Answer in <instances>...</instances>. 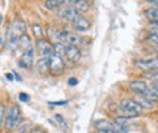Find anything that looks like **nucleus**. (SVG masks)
Instances as JSON below:
<instances>
[{
    "label": "nucleus",
    "mask_w": 158,
    "mask_h": 133,
    "mask_svg": "<svg viewBox=\"0 0 158 133\" xmlns=\"http://www.w3.org/2000/svg\"><path fill=\"white\" fill-rule=\"evenodd\" d=\"M135 66L144 71L158 70V58H140V60L135 61Z\"/></svg>",
    "instance_id": "obj_5"
},
{
    "label": "nucleus",
    "mask_w": 158,
    "mask_h": 133,
    "mask_svg": "<svg viewBox=\"0 0 158 133\" xmlns=\"http://www.w3.org/2000/svg\"><path fill=\"white\" fill-rule=\"evenodd\" d=\"M6 48V36L3 33H0V50Z\"/></svg>",
    "instance_id": "obj_28"
},
{
    "label": "nucleus",
    "mask_w": 158,
    "mask_h": 133,
    "mask_svg": "<svg viewBox=\"0 0 158 133\" xmlns=\"http://www.w3.org/2000/svg\"><path fill=\"white\" fill-rule=\"evenodd\" d=\"M6 77H7V79H8V81H12V79H13L12 73H8V74H6Z\"/></svg>",
    "instance_id": "obj_34"
},
{
    "label": "nucleus",
    "mask_w": 158,
    "mask_h": 133,
    "mask_svg": "<svg viewBox=\"0 0 158 133\" xmlns=\"http://www.w3.org/2000/svg\"><path fill=\"white\" fill-rule=\"evenodd\" d=\"M37 73L41 75H46L50 73V67H49V58L48 57H40L36 62Z\"/></svg>",
    "instance_id": "obj_13"
},
{
    "label": "nucleus",
    "mask_w": 158,
    "mask_h": 133,
    "mask_svg": "<svg viewBox=\"0 0 158 133\" xmlns=\"http://www.w3.org/2000/svg\"><path fill=\"white\" fill-rule=\"evenodd\" d=\"M49 67H50L52 75H61L65 71V61L57 54H52L49 57Z\"/></svg>",
    "instance_id": "obj_4"
},
{
    "label": "nucleus",
    "mask_w": 158,
    "mask_h": 133,
    "mask_svg": "<svg viewBox=\"0 0 158 133\" xmlns=\"http://www.w3.org/2000/svg\"><path fill=\"white\" fill-rule=\"evenodd\" d=\"M0 33H2V32H0Z\"/></svg>",
    "instance_id": "obj_36"
},
{
    "label": "nucleus",
    "mask_w": 158,
    "mask_h": 133,
    "mask_svg": "<svg viewBox=\"0 0 158 133\" xmlns=\"http://www.w3.org/2000/svg\"><path fill=\"white\" fill-rule=\"evenodd\" d=\"M65 42H66V45H75V46H78L79 44L82 42V38L77 33H67V36L65 38Z\"/></svg>",
    "instance_id": "obj_17"
},
{
    "label": "nucleus",
    "mask_w": 158,
    "mask_h": 133,
    "mask_svg": "<svg viewBox=\"0 0 158 133\" xmlns=\"http://www.w3.org/2000/svg\"><path fill=\"white\" fill-rule=\"evenodd\" d=\"M136 100L138 102V104H140L142 108H153L157 104V103H154L153 100L148 99V98H145V96H141V95H138Z\"/></svg>",
    "instance_id": "obj_20"
},
{
    "label": "nucleus",
    "mask_w": 158,
    "mask_h": 133,
    "mask_svg": "<svg viewBox=\"0 0 158 133\" xmlns=\"http://www.w3.org/2000/svg\"><path fill=\"white\" fill-rule=\"evenodd\" d=\"M120 108L125 113V117L129 119H136L144 113V108L138 104L136 99H123L120 102Z\"/></svg>",
    "instance_id": "obj_2"
},
{
    "label": "nucleus",
    "mask_w": 158,
    "mask_h": 133,
    "mask_svg": "<svg viewBox=\"0 0 158 133\" xmlns=\"http://www.w3.org/2000/svg\"><path fill=\"white\" fill-rule=\"evenodd\" d=\"M19 99L21 100V102H24V103H27V102L31 100V98H29L28 94H25V92H21V94H20V95H19Z\"/></svg>",
    "instance_id": "obj_25"
},
{
    "label": "nucleus",
    "mask_w": 158,
    "mask_h": 133,
    "mask_svg": "<svg viewBox=\"0 0 158 133\" xmlns=\"http://www.w3.org/2000/svg\"><path fill=\"white\" fill-rule=\"evenodd\" d=\"M78 15H81L75 8H74L73 6H63L59 8V16H61L63 20H66V21H73L74 19H75Z\"/></svg>",
    "instance_id": "obj_12"
},
{
    "label": "nucleus",
    "mask_w": 158,
    "mask_h": 133,
    "mask_svg": "<svg viewBox=\"0 0 158 133\" xmlns=\"http://www.w3.org/2000/svg\"><path fill=\"white\" fill-rule=\"evenodd\" d=\"M94 128L96 129V132H106V131H115L117 133H128V128L124 127H120L117 125L115 121H111V120H106V119H100V120H96L94 123Z\"/></svg>",
    "instance_id": "obj_3"
},
{
    "label": "nucleus",
    "mask_w": 158,
    "mask_h": 133,
    "mask_svg": "<svg viewBox=\"0 0 158 133\" xmlns=\"http://www.w3.org/2000/svg\"><path fill=\"white\" fill-rule=\"evenodd\" d=\"M150 88H152V90L154 91V92H157V94H158V82H153Z\"/></svg>",
    "instance_id": "obj_31"
},
{
    "label": "nucleus",
    "mask_w": 158,
    "mask_h": 133,
    "mask_svg": "<svg viewBox=\"0 0 158 133\" xmlns=\"http://www.w3.org/2000/svg\"><path fill=\"white\" fill-rule=\"evenodd\" d=\"M146 40H148V42H150V44H153V45H156V46L158 48V33L150 32Z\"/></svg>",
    "instance_id": "obj_23"
},
{
    "label": "nucleus",
    "mask_w": 158,
    "mask_h": 133,
    "mask_svg": "<svg viewBox=\"0 0 158 133\" xmlns=\"http://www.w3.org/2000/svg\"><path fill=\"white\" fill-rule=\"evenodd\" d=\"M31 133H48L45 129H44L42 127H40V125H37V127H33V129L31 131Z\"/></svg>",
    "instance_id": "obj_26"
},
{
    "label": "nucleus",
    "mask_w": 158,
    "mask_h": 133,
    "mask_svg": "<svg viewBox=\"0 0 158 133\" xmlns=\"http://www.w3.org/2000/svg\"><path fill=\"white\" fill-rule=\"evenodd\" d=\"M19 48L21 49V52H25V50H29V49H32L33 45H32V41H31V37L28 36V34H23L21 37H20V41H19Z\"/></svg>",
    "instance_id": "obj_15"
},
{
    "label": "nucleus",
    "mask_w": 158,
    "mask_h": 133,
    "mask_svg": "<svg viewBox=\"0 0 158 133\" xmlns=\"http://www.w3.org/2000/svg\"><path fill=\"white\" fill-rule=\"evenodd\" d=\"M67 83H69V85H70L71 87H74V86L78 85V79H77V78H74V77H71V78H69Z\"/></svg>",
    "instance_id": "obj_29"
},
{
    "label": "nucleus",
    "mask_w": 158,
    "mask_h": 133,
    "mask_svg": "<svg viewBox=\"0 0 158 133\" xmlns=\"http://www.w3.org/2000/svg\"><path fill=\"white\" fill-rule=\"evenodd\" d=\"M71 27L75 29L77 32H87L91 28V21L88 20L83 15H78V16L71 21Z\"/></svg>",
    "instance_id": "obj_8"
},
{
    "label": "nucleus",
    "mask_w": 158,
    "mask_h": 133,
    "mask_svg": "<svg viewBox=\"0 0 158 133\" xmlns=\"http://www.w3.org/2000/svg\"><path fill=\"white\" fill-rule=\"evenodd\" d=\"M44 7H45L48 11H56V9L61 8V3H59L58 0H45Z\"/></svg>",
    "instance_id": "obj_21"
},
{
    "label": "nucleus",
    "mask_w": 158,
    "mask_h": 133,
    "mask_svg": "<svg viewBox=\"0 0 158 133\" xmlns=\"http://www.w3.org/2000/svg\"><path fill=\"white\" fill-rule=\"evenodd\" d=\"M6 113H7V111H6V106H4L3 103H0V127L3 125L4 120H6Z\"/></svg>",
    "instance_id": "obj_24"
},
{
    "label": "nucleus",
    "mask_w": 158,
    "mask_h": 133,
    "mask_svg": "<svg viewBox=\"0 0 158 133\" xmlns=\"http://www.w3.org/2000/svg\"><path fill=\"white\" fill-rule=\"evenodd\" d=\"M32 32L34 34V37L37 38V40H41V38H45V31H44V28L41 24L38 23H34L32 25Z\"/></svg>",
    "instance_id": "obj_18"
},
{
    "label": "nucleus",
    "mask_w": 158,
    "mask_h": 133,
    "mask_svg": "<svg viewBox=\"0 0 158 133\" xmlns=\"http://www.w3.org/2000/svg\"><path fill=\"white\" fill-rule=\"evenodd\" d=\"M58 2L61 3V6H62V4H63V6H73L75 0H58Z\"/></svg>",
    "instance_id": "obj_30"
},
{
    "label": "nucleus",
    "mask_w": 158,
    "mask_h": 133,
    "mask_svg": "<svg viewBox=\"0 0 158 133\" xmlns=\"http://www.w3.org/2000/svg\"><path fill=\"white\" fill-rule=\"evenodd\" d=\"M90 6H91V2L90 0H75L73 4V7L77 9L79 13H85L90 9Z\"/></svg>",
    "instance_id": "obj_14"
},
{
    "label": "nucleus",
    "mask_w": 158,
    "mask_h": 133,
    "mask_svg": "<svg viewBox=\"0 0 158 133\" xmlns=\"http://www.w3.org/2000/svg\"><path fill=\"white\" fill-rule=\"evenodd\" d=\"M12 32L15 33H17L19 36H23V34H25L27 33V24L24 20H21V19H19V17H15L13 20L8 24V27Z\"/></svg>",
    "instance_id": "obj_11"
},
{
    "label": "nucleus",
    "mask_w": 158,
    "mask_h": 133,
    "mask_svg": "<svg viewBox=\"0 0 158 133\" xmlns=\"http://www.w3.org/2000/svg\"><path fill=\"white\" fill-rule=\"evenodd\" d=\"M65 48H66V44H63L61 41H56L53 42V52L54 54H57L59 57H65Z\"/></svg>",
    "instance_id": "obj_19"
},
{
    "label": "nucleus",
    "mask_w": 158,
    "mask_h": 133,
    "mask_svg": "<svg viewBox=\"0 0 158 133\" xmlns=\"http://www.w3.org/2000/svg\"><path fill=\"white\" fill-rule=\"evenodd\" d=\"M54 119H56L58 127L61 128L63 132H69V131H70V125H69V123L66 121V119L61 115V113H56V115H54Z\"/></svg>",
    "instance_id": "obj_16"
},
{
    "label": "nucleus",
    "mask_w": 158,
    "mask_h": 133,
    "mask_svg": "<svg viewBox=\"0 0 158 133\" xmlns=\"http://www.w3.org/2000/svg\"><path fill=\"white\" fill-rule=\"evenodd\" d=\"M2 21H3V15L0 13V25H2Z\"/></svg>",
    "instance_id": "obj_35"
},
{
    "label": "nucleus",
    "mask_w": 158,
    "mask_h": 133,
    "mask_svg": "<svg viewBox=\"0 0 158 133\" xmlns=\"http://www.w3.org/2000/svg\"><path fill=\"white\" fill-rule=\"evenodd\" d=\"M65 57H66L67 61L75 63V62H78L79 60H81L82 52H81V49H79L78 46H75V45H66V48H65Z\"/></svg>",
    "instance_id": "obj_9"
},
{
    "label": "nucleus",
    "mask_w": 158,
    "mask_h": 133,
    "mask_svg": "<svg viewBox=\"0 0 158 133\" xmlns=\"http://www.w3.org/2000/svg\"><path fill=\"white\" fill-rule=\"evenodd\" d=\"M145 2L153 4V7H158V0H145Z\"/></svg>",
    "instance_id": "obj_32"
},
{
    "label": "nucleus",
    "mask_w": 158,
    "mask_h": 133,
    "mask_svg": "<svg viewBox=\"0 0 158 133\" xmlns=\"http://www.w3.org/2000/svg\"><path fill=\"white\" fill-rule=\"evenodd\" d=\"M17 65L21 69H31L34 65V48L21 53V57L19 58Z\"/></svg>",
    "instance_id": "obj_7"
},
{
    "label": "nucleus",
    "mask_w": 158,
    "mask_h": 133,
    "mask_svg": "<svg viewBox=\"0 0 158 133\" xmlns=\"http://www.w3.org/2000/svg\"><path fill=\"white\" fill-rule=\"evenodd\" d=\"M36 49H37V53L40 54V57H48L49 58L52 54H54V52H53V44L49 40H46V38L37 40Z\"/></svg>",
    "instance_id": "obj_6"
},
{
    "label": "nucleus",
    "mask_w": 158,
    "mask_h": 133,
    "mask_svg": "<svg viewBox=\"0 0 158 133\" xmlns=\"http://www.w3.org/2000/svg\"><path fill=\"white\" fill-rule=\"evenodd\" d=\"M129 88L133 92H136L137 95H141V96H145L146 94L149 92V90H150V87L148 86L144 81H140V79L132 81L129 83Z\"/></svg>",
    "instance_id": "obj_10"
},
{
    "label": "nucleus",
    "mask_w": 158,
    "mask_h": 133,
    "mask_svg": "<svg viewBox=\"0 0 158 133\" xmlns=\"http://www.w3.org/2000/svg\"><path fill=\"white\" fill-rule=\"evenodd\" d=\"M33 129V127L31 123H23L17 127V133H31V131Z\"/></svg>",
    "instance_id": "obj_22"
},
{
    "label": "nucleus",
    "mask_w": 158,
    "mask_h": 133,
    "mask_svg": "<svg viewBox=\"0 0 158 133\" xmlns=\"http://www.w3.org/2000/svg\"><path fill=\"white\" fill-rule=\"evenodd\" d=\"M20 119H21V112H20L19 106L11 104L6 113V125H4L6 132L11 133L13 131H16L17 127L20 125Z\"/></svg>",
    "instance_id": "obj_1"
},
{
    "label": "nucleus",
    "mask_w": 158,
    "mask_h": 133,
    "mask_svg": "<svg viewBox=\"0 0 158 133\" xmlns=\"http://www.w3.org/2000/svg\"><path fill=\"white\" fill-rule=\"evenodd\" d=\"M49 104L52 107H56V106H65L67 104V100H59V102H49Z\"/></svg>",
    "instance_id": "obj_27"
},
{
    "label": "nucleus",
    "mask_w": 158,
    "mask_h": 133,
    "mask_svg": "<svg viewBox=\"0 0 158 133\" xmlns=\"http://www.w3.org/2000/svg\"><path fill=\"white\" fill-rule=\"evenodd\" d=\"M12 74H13V79H16V81H19V82L21 81V77H20V75H19V74H17L16 71H13Z\"/></svg>",
    "instance_id": "obj_33"
}]
</instances>
